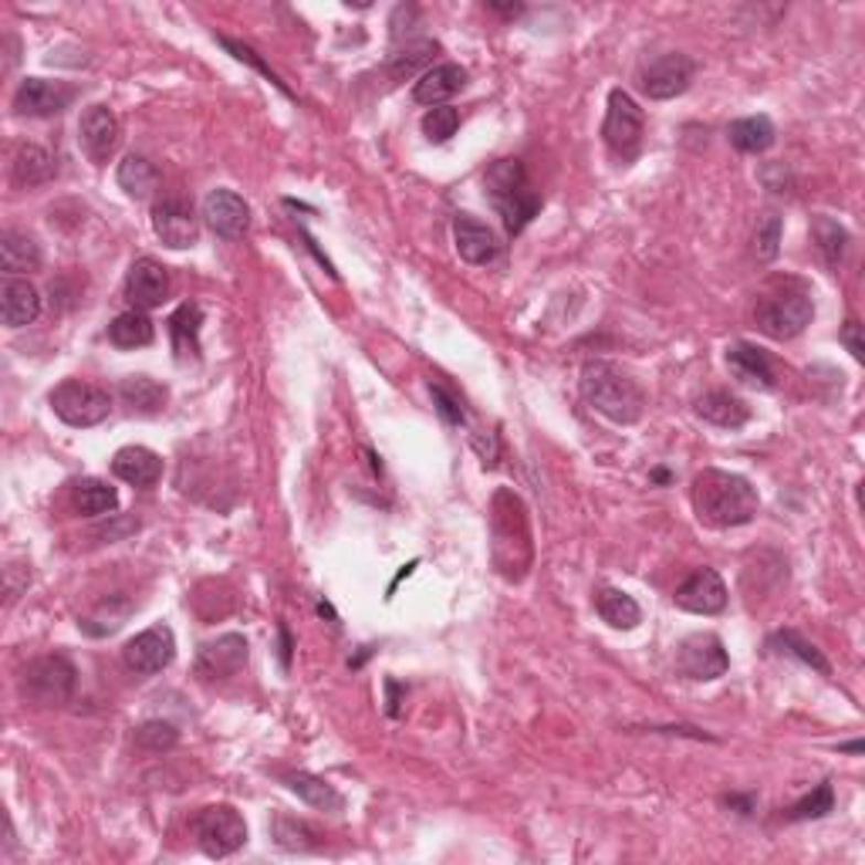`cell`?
Returning a JSON list of instances; mask_svg holds the SVG:
<instances>
[{"mask_svg":"<svg viewBox=\"0 0 865 865\" xmlns=\"http://www.w3.org/2000/svg\"><path fill=\"white\" fill-rule=\"evenodd\" d=\"M690 501L700 517V524L707 527H744L761 511V498H757V487L730 470L707 467L693 477L690 487Z\"/></svg>","mask_w":865,"mask_h":865,"instance_id":"obj_1","label":"cell"},{"mask_svg":"<svg viewBox=\"0 0 865 865\" xmlns=\"http://www.w3.org/2000/svg\"><path fill=\"white\" fill-rule=\"evenodd\" d=\"M581 396L595 413H602L619 426L639 423L645 409V396L639 383L612 362H588L581 369Z\"/></svg>","mask_w":865,"mask_h":865,"instance_id":"obj_2","label":"cell"},{"mask_svg":"<svg viewBox=\"0 0 865 865\" xmlns=\"http://www.w3.org/2000/svg\"><path fill=\"white\" fill-rule=\"evenodd\" d=\"M811 318H815V298H811V291L794 278L775 281L761 298H757V308H754L757 329L775 342L798 339L811 324Z\"/></svg>","mask_w":865,"mask_h":865,"instance_id":"obj_3","label":"cell"},{"mask_svg":"<svg viewBox=\"0 0 865 865\" xmlns=\"http://www.w3.org/2000/svg\"><path fill=\"white\" fill-rule=\"evenodd\" d=\"M483 186H487V196H491V203L498 206L501 221H504V231L511 237H517L537 216V210H541V196L531 186L521 159H498L494 167L487 170Z\"/></svg>","mask_w":865,"mask_h":865,"instance_id":"obj_4","label":"cell"},{"mask_svg":"<svg viewBox=\"0 0 865 865\" xmlns=\"http://www.w3.org/2000/svg\"><path fill=\"white\" fill-rule=\"evenodd\" d=\"M508 548H511V555H508V565H504L501 575L517 581L531 565L527 517H524V504H521L517 494L498 491V498H494V562H501Z\"/></svg>","mask_w":865,"mask_h":865,"instance_id":"obj_5","label":"cell"},{"mask_svg":"<svg viewBox=\"0 0 865 865\" xmlns=\"http://www.w3.org/2000/svg\"><path fill=\"white\" fill-rule=\"evenodd\" d=\"M75 683H78V670L62 653L38 656L21 673V693L34 707H62V703L72 700Z\"/></svg>","mask_w":865,"mask_h":865,"instance_id":"obj_6","label":"cell"},{"mask_svg":"<svg viewBox=\"0 0 865 865\" xmlns=\"http://www.w3.org/2000/svg\"><path fill=\"white\" fill-rule=\"evenodd\" d=\"M190 832L210 858H227V855H234L237 848L247 845V822L231 804L200 808L190 822Z\"/></svg>","mask_w":865,"mask_h":865,"instance_id":"obj_7","label":"cell"},{"mask_svg":"<svg viewBox=\"0 0 865 865\" xmlns=\"http://www.w3.org/2000/svg\"><path fill=\"white\" fill-rule=\"evenodd\" d=\"M47 403H51L54 416L75 429L98 426L102 419H108V413H113V396L92 383H82V378H65V383L51 393Z\"/></svg>","mask_w":865,"mask_h":865,"instance_id":"obj_8","label":"cell"},{"mask_svg":"<svg viewBox=\"0 0 865 865\" xmlns=\"http://www.w3.org/2000/svg\"><path fill=\"white\" fill-rule=\"evenodd\" d=\"M642 132H645V119H642V108L636 105V98L622 88H612L609 92V113H606V126H602V136H606V146L619 156V159H636L639 149H642Z\"/></svg>","mask_w":865,"mask_h":865,"instance_id":"obj_9","label":"cell"},{"mask_svg":"<svg viewBox=\"0 0 865 865\" xmlns=\"http://www.w3.org/2000/svg\"><path fill=\"white\" fill-rule=\"evenodd\" d=\"M676 670L686 676V680H720L727 670H730V656L724 642L714 636V632H696V636H686L676 649Z\"/></svg>","mask_w":865,"mask_h":865,"instance_id":"obj_10","label":"cell"},{"mask_svg":"<svg viewBox=\"0 0 865 865\" xmlns=\"http://www.w3.org/2000/svg\"><path fill=\"white\" fill-rule=\"evenodd\" d=\"M177 656V636L170 626H149L136 639L126 642L122 660L136 676H156L162 673Z\"/></svg>","mask_w":865,"mask_h":865,"instance_id":"obj_11","label":"cell"},{"mask_svg":"<svg viewBox=\"0 0 865 865\" xmlns=\"http://www.w3.org/2000/svg\"><path fill=\"white\" fill-rule=\"evenodd\" d=\"M693 75H696L693 58H686V54H680V51H670V54H663V58L649 62L642 68L639 85L653 102H666V98L683 95L693 85Z\"/></svg>","mask_w":865,"mask_h":865,"instance_id":"obj_12","label":"cell"},{"mask_svg":"<svg viewBox=\"0 0 865 865\" xmlns=\"http://www.w3.org/2000/svg\"><path fill=\"white\" fill-rule=\"evenodd\" d=\"M119 139H122V126H119L113 108H108V105L85 108L82 119H78V142H82L85 156L95 162V167H105V162L116 156Z\"/></svg>","mask_w":865,"mask_h":865,"instance_id":"obj_13","label":"cell"},{"mask_svg":"<svg viewBox=\"0 0 865 865\" xmlns=\"http://www.w3.org/2000/svg\"><path fill=\"white\" fill-rule=\"evenodd\" d=\"M75 88L65 85V82H51V78H24L14 92V108L21 116H31V119H47V116H58L65 108L75 102Z\"/></svg>","mask_w":865,"mask_h":865,"instance_id":"obj_14","label":"cell"},{"mask_svg":"<svg viewBox=\"0 0 865 865\" xmlns=\"http://www.w3.org/2000/svg\"><path fill=\"white\" fill-rule=\"evenodd\" d=\"M203 221L206 227L216 234V237H224V241H237L247 234L250 227V206L241 193L234 190H210L206 200H203Z\"/></svg>","mask_w":865,"mask_h":865,"instance_id":"obj_15","label":"cell"},{"mask_svg":"<svg viewBox=\"0 0 865 865\" xmlns=\"http://www.w3.org/2000/svg\"><path fill=\"white\" fill-rule=\"evenodd\" d=\"M676 606L693 616H717L727 609V585L714 568H696L680 588H676Z\"/></svg>","mask_w":865,"mask_h":865,"instance_id":"obj_16","label":"cell"},{"mask_svg":"<svg viewBox=\"0 0 865 865\" xmlns=\"http://www.w3.org/2000/svg\"><path fill=\"white\" fill-rule=\"evenodd\" d=\"M152 231L162 244L173 247V250H186L200 237V224H196L190 203H183L177 196H167L152 206Z\"/></svg>","mask_w":865,"mask_h":865,"instance_id":"obj_17","label":"cell"},{"mask_svg":"<svg viewBox=\"0 0 865 865\" xmlns=\"http://www.w3.org/2000/svg\"><path fill=\"white\" fill-rule=\"evenodd\" d=\"M247 666V639L237 632H227L213 642L200 645L196 656V673L206 680H231Z\"/></svg>","mask_w":865,"mask_h":865,"instance_id":"obj_18","label":"cell"},{"mask_svg":"<svg viewBox=\"0 0 865 865\" xmlns=\"http://www.w3.org/2000/svg\"><path fill=\"white\" fill-rule=\"evenodd\" d=\"M126 298H129L132 308H139V311L159 308L162 301L170 298V270L162 267L159 260H152V257H139V260L129 267Z\"/></svg>","mask_w":865,"mask_h":865,"instance_id":"obj_19","label":"cell"},{"mask_svg":"<svg viewBox=\"0 0 865 865\" xmlns=\"http://www.w3.org/2000/svg\"><path fill=\"white\" fill-rule=\"evenodd\" d=\"M453 244H457V254L467 264H477V267L498 260V254H501L494 231L483 227L480 221H473V216H457L453 221Z\"/></svg>","mask_w":865,"mask_h":865,"instance_id":"obj_20","label":"cell"},{"mask_svg":"<svg viewBox=\"0 0 865 865\" xmlns=\"http://www.w3.org/2000/svg\"><path fill=\"white\" fill-rule=\"evenodd\" d=\"M727 365L740 383L757 389H775V362L765 349H757L750 342H734L727 349Z\"/></svg>","mask_w":865,"mask_h":865,"instance_id":"obj_21","label":"cell"},{"mask_svg":"<svg viewBox=\"0 0 865 865\" xmlns=\"http://www.w3.org/2000/svg\"><path fill=\"white\" fill-rule=\"evenodd\" d=\"M467 88V68H460V65H453V62H447V65H432V68H426L423 75H419V82H416V88H413V98L419 102V105H444L447 98H453L457 92H463Z\"/></svg>","mask_w":865,"mask_h":865,"instance_id":"obj_22","label":"cell"},{"mask_svg":"<svg viewBox=\"0 0 865 865\" xmlns=\"http://www.w3.org/2000/svg\"><path fill=\"white\" fill-rule=\"evenodd\" d=\"M0 314H4L8 329H24V324L38 321L41 314L38 288L24 278H8L4 288H0Z\"/></svg>","mask_w":865,"mask_h":865,"instance_id":"obj_23","label":"cell"},{"mask_svg":"<svg viewBox=\"0 0 865 865\" xmlns=\"http://www.w3.org/2000/svg\"><path fill=\"white\" fill-rule=\"evenodd\" d=\"M113 473L129 487H152L162 477V457L149 447H122L113 457Z\"/></svg>","mask_w":865,"mask_h":865,"instance_id":"obj_24","label":"cell"},{"mask_svg":"<svg viewBox=\"0 0 865 865\" xmlns=\"http://www.w3.org/2000/svg\"><path fill=\"white\" fill-rule=\"evenodd\" d=\"M696 416L700 419H707L720 429H740L747 419H750V409L740 396L734 393H724V389H714L707 396H700L696 399Z\"/></svg>","mask_w":865,"mask_h":865,"instance_id":"obj_25","label":"cell"},{"mask_svg":"<svg viewBox=\"0 0 865 865\" xmlns=\"http://www.w3.org/2000/svg\"><path fill=\"white\" fill-rule=\"evenodd\" d=\"M119 396H122V403H126L132 413H139V416H156V413H162V406H167L170 389L162 386V383H156V378H149V375H129V378H122Z\"/></svg>","mask_w":865,"mask_h":865,"instance_id":"obj_26","label":"cell"},{"mask_svg":"<svg viewBox=\"0 0 865 865\" xmlns=\"http://www.w3.org/2000/svg\"><path fill=\"white\" fill-rule=\"evenodd\" d=\"M54 173H58V167H54V156L44 149V146H21L18 156H14V183L31 190V186H44Z\"/></svg>","mask_w":865,"mask_h":865,"instance_id":"obj_27","label":"cell"},{"mask_svg":"<svg viewBox=\"0 0 865 865\" xmlns=\"http://www.w3.org/2000/svg\"><path fill=\"white\" fill-rule=\"evenodd\" d=\"M0 267H4L8 275H28V270H38L41 267L38 241L28 237V234H18V231H4V237H0Z\"/></svg>","mask_w":865,"mask_h":865,"instance_id":"obj_28","label":"cell"},{"mask_svg":"<svg viewBox=\"0 0 865 865\" xmlns=\"http://www.w3.org/2000/svg\"><path fill=\"white\" fill-rule=\"evenodd\" d=\"M727 136H730L734 149L757 156V152H768V149L775 146V139H778V129H775V122H771L768 116H747V119H737V122H730Z\"/></svg>","mask_w":865,"mask_h":865,"instance_id":"obj_29","label":"cell"},{"mask_svg":"<svg viewBox=\"0 0 865 865\" xmlns=\"http://www.w3.org/2000/svg\"><path fill=\"white\" fill-rule=\"evenodd\" d=\"M156 339V329L146 311L132 308V311H122L113 324H108V342L116 349H146L152 345Z\"/></svg>","mask_w":865,"mask_h":865,"instance_id":"obj_30","label":"cell"},{"mask_svg":"<svg viewBox=\"0 0 865 865\" xmlns=\"http://www.w3.org/2000/svg\"><path fill=\"white\" fill-rule=\"evenodd\" d=\"M200 324H203V311L200 305L186 301L173 311L170 318V335H173V349L180 359H196L200 355Z\"/></svg>","mask_w":865,"mask_h":865,"instance_id":"obj_31","label":"cell"},{"mask_svg":"<svg viewBox=\"0 0 865 865\" xmlns=\"http://www.w3.org/2000/svg\"><path fill=\"white\" fill-rule=\"evenodd\" d=\"M595 606H599L602 622H609L612 629H636L642 622V609L636 606V599L619 588H602Z\"/></svg>","mask_w":865,"mask_h":865,"instance_id":"obj_32","label":"cell"},{"mask_svg":"<svg viewBox=\"0 0 865 865\" xmlns=\"http://www.w3.org/2000/svg\"><path fill=\"white\" fill-rule=\"evenodd\" d=\"M288 788H291L305 804H311V808H318V811H342V808H345V798H342L329 781H324V778H314V775L298 771V775L288 778Z\"/></svg>","mask_w":865,"mask_h":865,"instance_id":"obj_33","label":"cell"},{"mask_svg":"<svg viewBox=\"0 0 865 865\" xmlns=\"http://www.w3.org/2000/svg\"><path fill=\"white\" fill-rule=\"evenodd\" d=\"M119 186L132 196V200H146L156 193L159 186V173L146 156H126L119 162Z\"/></svg>","mask_w":865,"mask_h":865,"instance_id":"obj_34","label":"cell"},{"mask_svg":"<svg viewBox=\"0 0 865 865\" xmlns=\"http://www.w3.org/2000/svg\"><path fill=\"white\" fill-rule=\"evenodd\" d=\"M811 237H815V247H819V254H822V260L832 267V270H839V264H842V257H845V247H848V231L839 224V221H832V216H815V221H811Z\"/></svg>","mask_w":865,"mask_h":865,"instance_id":"obj_35","label":"cell"},{"mask_svg":"<svg viewBox=\"0 0 865 865\" xmlns=\"http://www.w3.org/2000/svg\"><path fill=\"white\" fill-rule=\"evenodd\" d=\"M75 508L85 517H102L119 508V494H116V487H108L105 480L88 477L75 487Z\"/></svg>","mask_w":865,"mask_h":865,"instance_id":"obj_36","label":"cell"},{"mask_svg":"<svg viewBox=\"0 0 865 865\" xmlns=\"http://www.w3.org/2000/svg\"><path fill=\"white\" fill-rule=\"evenodd\" d=\"M270 835H275V842L285 852H314L321 845V835L308 822L291 819V815H275V822H270Z\"/></svg>","mask_w":865,"mask_h":865,"instance_id":"obj_37","label":"cell"},{"mask_svg":"<svg viewBox=\"0 0 865 865\" xmlns=\"http://www.w3.org/2000/svg\"><path fill=\"white\" fill-rule=\"evenodd\" d=\"M771 645H781L778 653H784V656H794V660H801L804 666H811V670H819V673H832V666H829V660L819 653V645L815 642H808L804 636H798V632H791V629H784V632H778L775 639H771Z\"/></svg>","mask_w":865,"mask_h":865,"instance_id":"obj_38","label":"cell"},{"mask_svg":"<svg viewBox=\"0 0 865 865\" xmlns=\"http://www.w3.org/2000/svg\"><path fill=\"white\" fill-rule=\"evenodd\" d=\"M835 808V788L829 781H822L811 794H804L798 804H791L784 811V819L788 822H815V819H825L829 811Z\"/></svg>","mask_w":865,"mask_h":865,"instance_id":"obj_39","label":"cell"},{"mask_svg":"<svg viewBox=\"0 0 865 865\" xmlns=\"http://www.w3.org/2000/svg\"><path fill=\"white\" fill-rule=\"evenodd\" d=\"M116 599L119 595H113V599H105L88 619H82V629L88 632V636H113L116 629H122L126 626V619L132 616V602L129 606H122L119 612H113V606H116Z\"/></svg>","mask_w":865,"mask_h":865,"instance_id":"obj_40","label":"cell"},{"mask_svg":"<svg viewBox=\"0 0 865 865\" xmlns=\"http://www.w3.org/2000/svg\"><path fill=\"white\" fill-rule=\"evenodd\" d=\"M177 740H180V734L167 720H146L142 727H136V747H142L149 754H167L177 747Z\"/></svg>","mask_w":865,"mask_h":865,"instance_id":"obj_41","label":"cell"},{"mask_svg":"<svg viewBox=\"0 0 865 865\" xmlns=\"http://www.w3.org/2000/svg\"><path fill=\"white\" fill-rule=\"evenodd\" d=\"M437 54V44L432 41H416V44H406L403 51L393 54V62H389V72L393 78H409L416 75V68L429 65V58Z\"/></svg>","mask_w":865,"mask_h":865,"instance_id":"obj_42","label":"cell"},{"mask_svg":"<svg viewBox=\"0 0 865 865\" xmlns=\"http://www.w3.org/2000/svg\"><path fill=\"white\" fill-rule=\"evenodd\" d=\"M781 250V216L778 213H765L761 221H757V231H754V254L757 260H775Z\"/></svg>","mask_w":865,"mask_h":865,"instance_id":"obj_43","label":"cell"},{"mask_svg":"<svg viewBox=\"0 0 865 865\" xmlns=\"http://www.w3.org/2000/svg\"><path fill=\"white\" fill-rule=\"evenodd\" d=\"M457 129H460V113L450 105H437L423 116V132L429 142H447L450 136H457Z\"/></svg>","mask_w":865,"mask_h":865,"instance_id":"obj_44","label":"cell"},{"mask_svg":"<svg viewBox=\"0 0 865 865\" xmlns=\"http://www.w3.org/2000/svg\"><path fill=\"white\" fill-rule=\"evenodd\" d=\"M221 44H224V47H227V51L234 54V58H237V62H247L250 68H257V72H260V75H264V78H267L270 85H278V88H281V92H285V95L291 98L288 85H285V82H281V78H278L275 72H270V68L264 65V58H260V54H257L254 47H247L244 41H234V38H221Z\"/></svg>","mask_w":865,"mask_h":865,"instance_id":"obj_45","label":"cell"},{"mask_svg":"<svg viewBox=\"0 0 865 865\" xmlns=\"http://www.w3.org/2000/svg\"><path fill=\"white\" fill-rule=\"evenodd\" d=\"M429 393H432V403H437V413H440L450 426H463V423H467L460 399H453L440 383H429Z\"/></svg>","mask_w":865,"mask_h":865,"instance_id":"obj_46","label":"cell"},{"mask_svg":"<svg viewBox=\"0 0 865 865\" xmlns=\"http://www.w3.org/2000/svg\"><path fill=\"white\" fill-rule=\"evenodd\" d=\"M842 342H845V349L852 352V359H865V345H862V324L855 321V318H848L845 321V329H842Z\"/></svg>","mask_w":865,"mask_h":865,"instance_id":"obj_47","label":"cell"},{"mask_svg":"<svg viewBox=\"0 0 865 865\" xmlns=\"http://www.w3.org/2000/svg\"><path fill=\"white\" fill-rule=\"evenodd\" d=\"M386 690H389V717H399V693H403V686L396 680H386Z\"/></svg>","mask_w":865,"mask_h":865,"instance_id":"obj_48","label":"cell"},{"mask_svg":"<svg viewBox=\"0 0 865 865\" xmlns=\"http://www.w3.org/2000/svg\"><path fill=\"white\" fill-rule=\"evenodd\" d=\"M278 632H281V660H285V666H291V632L285 622L278 626Z\"/></svg>","mask_w":865,"mask_h":865,"instance_id":"obj_49","label":"cell"},{"mask_svg":"<svg viewBox=\"0 0 865 865\" xmlns=\"http://www.w3.org/2000/svg\"><path fill=\"white\" fill-rule=\"evenodd\" d=\"M727 804H730V808H740V815H747V811H750V798H737V794H730Z\"/></svg>","mask_w":865,"mask_h":865,"instance_id":"obj_50","label":"cell"},{"mask_svg":"<svg viewBox=\"0 0 865 865\" xmlns=\"http://www.w3.org/2000/svg\"><path fill=\"white\" fill-rule=\"evenodd\" d=\"M842 750H848V754H862V744H858V740H852V744H845Z\"/></svg>","mask_w":865,"mask_h":865,"instance_id":"obj_51","label":"cell"},{"mask_svg":"<svg viewBox=\"0 0 865 865\" xmlns=\"http://www.w3.org/2000/svg\"><path fill=\"white\" fill-rule=\"evenodd\" d=\"M653 480H660V483H666V480H670V473H666V470H656V473H653Z\"/></svg>","mask_w":865,"mask_h":865,"instance_id":"obj_52","label":"cell"}]
</instances>
